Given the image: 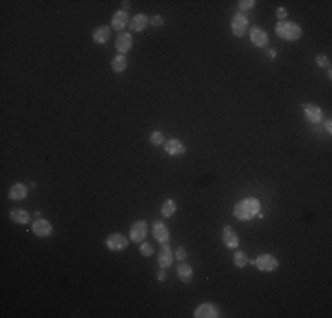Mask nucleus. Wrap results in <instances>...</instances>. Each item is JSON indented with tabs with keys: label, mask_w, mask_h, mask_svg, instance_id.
Here are the masks:
<instances>
[{
	"label": "nucleus",
	"mask_w": 332,
	"mask_h": 318,
	"mask_svg": "<svg viewBox=\"0 0 332 318\" xmlns=\"http://www.w3.org/2000/svg\"><path fill=\"white\" fill-rule=\"evenodd\" d=\"M261 211V203L258 198L251 196V198H244L240 200L237 205L233 207V216L239 221H251L253 217H256V214Z\"/></svg>",
	"instance_id": "nucleus-1"
},
{
	"label": "nucleus",
	"mask_w": 332,
	"mask_h": 318,
	"mask_svg": "<svg viewBox=\"0 0 332 318\" xmlns=\"http://www.w3.org/2000/svg\"><path fill=\"white\" fill-rule=\"evenodd\" d=\"M276 34L284 41H299L302 37V28L295 22H278L276 23Z\"/></svg>",
	"instance_id": "nucleus-2"
},
{
	"label": "nucleus",
	"mask_w": 332,
	"mask_h": 318,
	"mask_svg": "<svg viewBox=\"0 0 332 318\" xmlns=\"http://www.w3.org/2000/svg\"><path fill=\"white\" fill-rule=\"evenodd\" d=\"M104 246L110 249V251H124L126 247L129 246V238L124 234H110L104 240Z\"/></svg>",
	"instance_id": "nucleus-3"
},
{
	"label": "nucleus",
	"mask_w": 332,
	"mask_h": 318,
	"mask_svg": "<svg viewBox=\"0 0 332 318\" xmlns=\"http://www.w3.org/2000/svg\"><path fill=\"white\" fill-rule=\"evenodd\" d=\"M231 32H233L235 37H242L246 32L249 30V20L244 13H235L231 18Z\"/></svg>",
	"instance_id": "nucleus-4"
},
{
	"label": "nucleus",
	"mask_w": 332,
	"mask_h": 318,
	"mask_svg": "<svg viewBox=\"0 0 332 318\" xmlns=\"http://www.w3.org/2000/svg\"><path fill=\"white\" fill-rule=\"evenodd\" d=\"M255 265L261 272H272V270H276L279 267V260L274 255H270V253H263V255L256 256Z\"/></svg>",
	"instance_id": "nucleus-5"
},
{
	"label": "nucleus",
	"mask_w": 332,
	"mask_h": 318,
	"mask_svg": "<svg viewBox=\"0 0 332 318\" xmlns=\"http://www.w3.org/2000/svg\"><path fill=\"white\" fill-rule=\"evenodd\" d=\"M147 228H149V225H147L145 219H138L134 221L133 225H131V230H129V238L133 240V242H143L147 237Z\"/></svg>",
	"instance_id": "nucleus-6"
},
{
	"label": "nucleus",
	"mask_w": 332,
	"mask_h": 318,
	"mask_svg": "<svg viewBox=\"0 0 332 318\" xmlns=\"http://www.w3.org/2000/svg\"><path fill=\"white\" fill-rule=\"evenodd\" d=\"M249 39H251V43L255 44L256 48H267V44H269V35L258 25H253L251 28H249Z\"/></svg>",
	"instance_id": "nucleus-7"
},
{
	"label": "nucleus",
	"mask_w": 332,
	"mask_h": 318,
	"mask_svg": "<svg viewBox=\"0 0 332 318\" xmlns=\"http://www.w3.org/2000/svg\"><path fill=\"white\" fill-rule=\"evenodd\" d=\"M32 232H34V235H36V237L46 238V237H50V235L53 234V225H51L48 219L37 217V219L34 221V225H32Z\"/></svg>",
	"instance_id": "nucleus-8"
},
{
	"label": "nucleus",
	"mask_w": 332,
	"mask_h": 318,
	"mask_svg": "<svg viewBox=\"0 0 332 318\" xmlns=\"http://www.w3.org/2000/svg\"><path fill=\"white\" fill-rule=\"evenodd\" d=\"M164 152L172 158H177V156H184L186 154V145H184V141H180L179 138H168V140L164 141Z\"/></svg>",
	"instance_id": "nucleus-9"
},
{
	"label": "nucleus",
	"mask_w": 332,
	"mask_h": 318,
	"mask_svg": "<svg viewBox=\"0 0 332 318\" xmlns=\"http://www.w3.org/2000/svg\"><path fill=\"white\" fill-rule=\"evenodd\" d=\"M302 110H304L306 119L309 120L311 124H320L323 120V111L318 105H313V103H306L302 105Z\"/></svg>",
	"instance_id": "nucleus-10"
},
{
	"label": "nucleus",
	"mask_w": 332,
	"mask_h": 318,
	"mask_svg": "<svg viewBox=\"0 0 332 318\" xmlns=\"http://www.w3.org/2000/svg\"><path fill=\"white\" fill-rule=\"evenodd\" d=\"M152 234H154V238L159 244H168L170 242V230L166 228L163 221H154L152 223Z\"/></svg>",
	"instance_id": "nucleus-11"
},
{
	"label": "nucleus",
	"mask_w": 332,
	"mask_h": 318,
	"mask_svg": "<svg viewBox=\"0 0 332 318\" xmlns=\"http://www.w3.org/2000/svg\"><path fill=\"white\" fill-rule=\"evenodd\" d=\"M115 48L120 55H126L129 50L133 48V35L129 34V32H120L115 39Z\"/></svg>",
	"instance_id": "nucleus-12"
},
{
	"label": "nucleus",
	"mask_w": 332,
	"mask_h": 318,
	"mask_svg": "<svg viewBox=\"0 0 332 318\" xmlns=\"http://www.w3.org/2000/svg\"><path fill=\"white\" fill-rule=\"evenodd\" d=\"M217 317H221V313L210 302H204V304H200L195 309V318H217Z\"/></svg>",
	"instance_id": "nucleus-13"
},
{
	"label": "nucleus",
	"mask_w": 332,
	"mask_h": 318,
	"mask_svg": "<svg viewBox=\"0 0 332 318\" xmlns=\"http://www.w3.org/2000/svg\"><path fill=\"white\" fill-rule=\"evenodd\" d=\"M129 14L126 13V11H122V9H119L115 14H113V18H111V30H119L122 32L126 28V26H129Z\"/></svg>",
	"instance_id": "nucleus-14"
},
{
	"label": "nucleus",
	"mask_w": 332,
	"mask_h": 318,
	"mask_svg": "<svg viewBox=\"0 0 332 318\" xmlns=\"http://www.w3.org/2000/svg\"><path fill=\"white\" fill-rule=\"evenodd\" d=\"M223 244H225L228 249H237V247H239L240 238L239 235L233 232L231 226H225V228H223Z\"/></svg>",
	"instance_id": "nucleus-15"
},
{
	"label": "nucleus",
	"mask_w": 332,
	"mask_h": 318,
	"mask_svg": "<svg viewBox=\"0 0 332 318\" xmlns=\"http://www.w3.org/2000/svg\"><path fill=\"white\" fill-rule=\"evenodd\" d=\"M173 251L168 244H161V251H159V258H157V264H159L161 269H168L173 264Z\"/></svg>",
	"instance_id": "nucleus-16"
},
{
	"label": "nucleus",
	"mask_w": 332,
	"mask_h": 318,
	"mask_svg": "<svg viewBox=\"0 0 332 318\" xmlns=\"http://www.w3.org/2000/svg\"><path fill=\"white\" fill-rule=\"evenodd\" d=\"M9 200H13V202H20V200H25L28 196V187L23 182H16V184L11 186L9 189Z\"/></svg>",
	"instance_id": "nucleus-17"
},
{
	"label": "nucleus",
	"mask_w": 332,
	"mask_h": 318,
	"mask_svg": "<svg viewBox=\"0 0 332 318\" xmlns=\"http://www.w3.org/2000/svg\"><path fill=\"white\" fill-rule=\"evenodd\" d=\"M111 37V26L108 25H101L98 26L96 30L92 32V39L96 44H106Z\"/></svg>",
	"instance_id": "nucleus-18"
},
{
	"label": "nucleus",
	"mask_w": 332,
	"mask_h": 318,
	"mask_svg": "<svg viewBox=\"0 0 332 318\" xmlns=\"http://www.w3.org/2000/svg\"><path fill=\"white\" fill-rule=\"evenodd\" d=\"M151 23V20L145 16L143 13H138L131 18V22H129V28L133 32H143L147 28V25Z\"/></svg>",
	"instance_id": "nucleus-19"
},
{
	"label": "nucleus",
	"mask_w": 332,
	"mask_h": 318,
	"mask_svg": "<svg viewBox=\"0 0 332 318\" xmlns=\"http://www.w3.org/2000/svg\"><path fill=\"white\" fill-rule=\"evenodd\" d=\"M193 276H195L193 267H191L189 264H186V262H180L177 267V278L180 279L182 283L189 285V283H193Z\"/></svg>",
	"instance_id": "nucleus-20"
},
{
	"label": "nucleus",
	"mask_w": 332,
	"mask_h": 318,
	"mask_svg": "<svg viewBox=\"0 0 332 318\" xmlns=\"http://www.w3.org/2000/svg\"><path fill=\"white\" fill-rule=\"evenodd\" d=\"M9 217H11V221L16 223V225H27V223H30V214L22 207L13 209V211L9 212Z\"/></svg>",
	"instance_id": "nucleus-21"
},
{
	"label": "nucleus",
	"mask_w": 332,
	"mask_h": 318,
	"mask_svg": "<svg viewBox=\"0 0 332 318\" xmlns=\"http://www.w3.org/2000/svg\"><path fill=\"white\" fill-rule=\"evenodd\" d=\"M255 265V260H251L248 255L244 251H240V249H235V253H233V265L237 267V269H244L246 265Z\"/></svg>",
	"instance_id": "nucleus-22"
},
{
	"label": "nucleus",
	"mask_w": 332,
	"mask_h": 318,
	"mask_svg": "<svg viewBox=\"0 0 332 318\" xmlns=\"http://www.w3.org/2000/svg\"><path fill=\"white\" fill-rule=\"evenodd\" d=\"M111 69L115 71V73H124L126 69H128V58H126V55H115L113 57V60H111Z\"/></svg>",
	"instance_id": "nucleus-23"
},
{
	"label": "nucleus",
	"mask_w": 332,
	"mask_h": 318,
	"mask_svg": "<svg viewBox=\"0 0 332 318\" xmlns=\"http://www.w3.org/2000/svg\"><path fill=\"white\" fill-rule=\"evenodd\" d=\"M175 212H177V203L173 202L172 198L164 200L163 205H161V216H163V217H172Z\"/></svg>",
	"instance_id": "nucleus-24"
},
{
	"label": "nucleus",
	"mask_w": 332,
	"mask_h": 318,
	"mask_svg": "<svg viewBox=\"0 0 332 318\" xmlns=\"http://www.w3.org/2000/svg\"><path fill=\"white\" fill-rule=\"evenodd\" d=\"M151 145H154V147H159V145H164V141H166V138H164V134L161 131H152V134H151Z\"/></svg>",
	"instance_id": "nucleus-25"
},
{
	"label": "nucleus",
	"mask_w": 332,
	"mask_h": 318,
	"mask_svg": "<svg viewBox=\"0 0 332 318\" xmlns=\"http://www.w3.org/2000/svg\"><path fill=\"white\" fill-rule=\"evenodd\" d=\"M255 5H256V2H255V0H240V2H239V13L251 11Z\"/></svg>",
	"instance_id": "nucleus-26"
},
{
	"label": "nucleus",
	"mask_w": 332,
	"mask_h": 318,
	"mask_svg": "<svg viewBox=\"0 0 332 318\" xmlns=\"http://www.w3.org/2000/svg\"><path fill=\"white\" fill-rule=\"evenodd\" d=\"M140 253H142V256H152V253H154V247H152L151 242H142V246H140Z\"/></svg>",
	"instance_id": "nucleus-27"
},
{
	"label": "nucleus",
	"mask_w": 332,
	"mask_h": 318,
	"mask_svg": "<svg viewBox=\"0 0 332 318\" xmlns=\"http://www.w3.org/2000/svg\"><path fill=\"white\" fill-rule=\"evenodd\" d=\"M173 256H175L179 262H186V258H187L186 247H184V246H179L177 249H175V253H173Z\"/></svg>",
	"instance_id": "nucleus-28"
},
{
	"label": "nucleus",
	"mask_w": 332,
	"mask_h": 318,
	"mask_svg": "<svg viewBox=\"0 0 332 318\" xmlns=\"http://www.w3.org/2000/svg\"><path fill=\"white\" fill-rule=\"evenodd\" d=\"M316 64H318L320 67H331L329 57H325V55H316Z\"/></svg>",
	"instance_id": "nucleus-29"
},
{
	"label": "nucleus",
	"mask_w": 332,
	"mask_h": 318,
	"mask_svg": "<svg viewBox=\"0 0 332 318\" xmlns=\"http://www.w3.org/2000/svg\"><path fill=\"white\" fill-rule=\"evenodd\" d=\"M151 23H152V26H161L164 23V20L161 14H154V16L151 18Z\"/></svg>",
	"instance_id": "nucleus-30"
},
{
	"label": "nucleus",
	"mask_w": 332,
	"mask_h": 318,
	"mask_svg": "<svg viewBox=\"0 0 332 318\" xmlns=\"http://www.w3.org/2000/svg\"><path fill=\"white\" fill-rule=\"evenodd\" d=\"M276 16L279 18V22H284V18L288 16V11L284 7H278L276 9Z\"/></svg>",
	"instance_id": "nucleus-31"
},
{
	"label": "nucleus",
	"mask_w": 332,
	"mask_h": 318,
	"mask_svg": "<svg viewBox=\"0 0 332 318\" xmlns=\"http://www.w3.org/2000/svg\"><path fill=\"white\" fill-rule=\"evenodd\" d=\"M168 279V274H166V269H161L159 272H157V281H166Z\"/></svg>",
	"instance_id": "nucleus-32"
},
{
	"label": "nucleus",
	"mask_w": 332,
	"mask_h": 318,
	"mask_svg": "<svg viewBox=\"0 0 332 318\" xmlns=\"http://www.w3.org/2000/svg\"><path fill=\"white\" fill-rule=\"evenodd\" d=\"M323 126H325V131H327V132H332V122H331V119L325 120V124H323Z\"/></svg>",
	"instance_id": "nucleus-33"
},
{
	"label": "nucleus",
	"mask_w": 332,
	"mask_h": 318,
	"mask_svg": "<svg viewBox=\"0 0 332 318\" xmlns=\"http://www.w3.org/2000/svg\"><path fill=\"white\" fill-rule=\"evenodd\" d=\"M129 5H131V4H129L128 0H126V2H122V11H126V13H128V9H129Z\"/></svg>",
	"instance_id": "nucleus-34"
},
{
	"label": "nucleus",
	"mask_w": 332,
	"mask_h": 318,
	"mask_svg": "<svg viewBox=\"0 0 332 318\" xmlns=\"http://www.w3.org/2000/svg\"><path fill=\"white\" fill-rule=\"evenodd\" d=\"M269 57H270V58H276V50H274V48H270V50H269Z\"/></svg>",
	"instance_id": "nucleus-35"
}]
</instances>
